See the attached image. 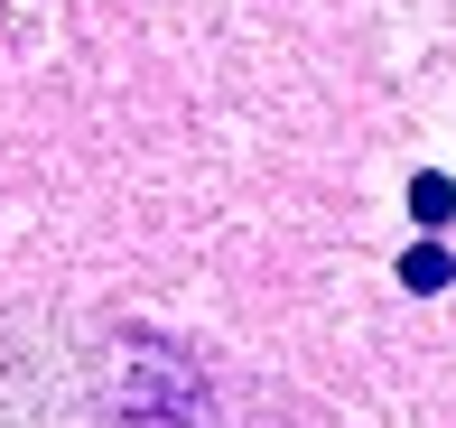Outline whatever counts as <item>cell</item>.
I'll use <instances>...</instances> for the list:
<instances>
[{
  "label": "cell",
  "mask_w": 456,
  "mask_h": 428,
  "mask_svg": "<svg viewBox=\"0 0 456 428\" xmlns=\"http://www.w3.org/2000/svg\"><path fill=\"white\" fill-rule=\"evenodd\" d=\"M447 279H456L447 242H410V252H401V289H447Z\"/></svg>",
  "instance_id": "6da1fadb"
},
{
  "label": "cell",
  "mask_w": 456,
  "mask_h": 428,
  "mask_svg": "<svg viewBox=\"0 0 456 428\" xmlns=\"http://www.w3.org/2000/svg\"><path fill=\"white\" fill-rule=\"evenodd\" d=\"M410 214H419V233H438V223L456 214V187H447L438 168H428V177H410Z\"/></svg>",
  "instance_id": "7a4b0ae2"
}]
</instances>
